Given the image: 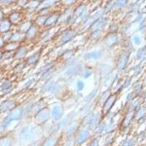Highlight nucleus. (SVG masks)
Masks as SVG:
<instances>
[{
  "mask_svg": "<svg viewBox=\"0 0 146 146\" xmlns=\"http://www.w3.org/2000/svg\"><path fill=\"white\" fill-rule=\"evenodd\" d=\"M96 127H97V132L99 134H101V133H102L103 131L106 130V125H105V123L99 124Z\"/></svg>",
  "mask_w": 146,
  "mask_h": 146,
  "instance_id": "f704fd0d",
  "label": "nucleus"
},
{
  "mask_svg": "<svg viewBox=\"0 0 146 146\" xmlns=\"http://www.w3.org/2000/svg\"><path fill=\"white\" fill-rule=\"evenodd\" d=\"M96 89L93 90V91H91V92H90V93L88 94L86 97H85V100H86L87 102L91 101V100L94 98V96H96Z\"/></svg>",
  "mask_w": 146,
  "mask_h": 146,
  "instance_id": "c756f323",
  "label": "nucleus"
},
{
  "mask_svg": "<svg viewBox=\"0 0 146 146\" xmlns=\"http://www.w3.org/2000/svg\"><path fill=\"white\" fill-rule=\"evenodd\" d=\"M32 26V23H23V24L20 26L19 27V29H18V32H21L23 34H27L29 29L31 28V27Z\"/></svg>",
  "mask_w": 146,
  "mask_h": 146,
  "instance_id": "b1692460",
  "label": "nucleus"
},
{
  "mask_svg": "<svg viewBox=\"0 0 146 146\" xmlns=\"http://www.w3.org/2000/svg\"><path fill=\"white\" fill-rule=\"evenodd\" d=\"M45 91L53 95L58 94L62 91V84L54 82L53 80H49L45 84Z\"/></svg>",
  "mask_w": 146,
  "mask_h": 146,
  "instance_id": "39448f33",
  "label": "nucleus"
},
{
  "mask_svg": "<svg viewBox=\"0 0 146 146\" xmlns=\"http://www.w3.org/2000/svg\"><path fill=\"white\" fill-rule=\"evenodd\" d=\"M64 113V110L63 106L61 105H56L50 109V117L53 121H59L63 116Z\"/></svg>",
  "mask_w": 146,
  "mask_h": 146,
  "instance_id": "0eeeda50",
  "label": "nucleus"
},
{
  "mask_svg": "<svg viewBox=\"0 0 146 146\" xmlns=\"http://www.w3.org/2000/svg\"><path fill=\"white\" fill-rule=\"evenodd\" d=\"M39 27L36 25H33L31 27L27 33L26 34V39L29 40H33L36 38V36L39 35Z\"/></svg>",
  "mask_w": 146,
  "mask_h": 146,
  "instance_id": "f3484780",
  "label": "nucleus"
},
{
  "mask_svg": "<svg viewBox=\"0 0 146 146\" xmlns=\"http://www.w3.org/2000/svg\"><path fill=\"white\" fill-rule=\"evenodd\" d=\"M105 55V51L101 50H93V51L88 52L84 55V58L86 61H98L103 58Z\"/></svg>",
  "mask_w": 146,
  "mask_h": 146,
  "instance_id": "6e6552de",
  "label": "nucleus"
},
{
  "mask_svg": "<svg viewBox=\"0 0 146 146\" xmlns=\"http://www.w3.org/2000/svg\"><path fill=\"white\" fill-rule=\"evenodd\" d=\"M5 43H6V42L5 41V40H4V38L2 37V35H0V49H2L4 48V46H5Z\"/></svg>",
  "mask_w": 146,
  "mask_h": 146,
  "instance_id": "c9c22d12",
  "label": "nucleus"
},
{
  "mask_svg": "<svg viewBox=\"0 0 146 146\" xmlns=\"http://www.w3.org/2000/svg\"><path fill=\"white\" fill-rule=\"evenodd\" d=\"M23 115V108L18 106L15 107L14 109L12 110L11 111L9 112L8 115L4 118L2 123H1V126L3 128V129H5L12 122L20 120Z\"/></svg>",
  "mask_w": 146,
  "mask_h": 146,
  "instance_id": "f03ea898",
  "label": "nucleus"
},
{
  "mask_svg": "<svg viewBox=\"0 0 146 146\" xmlns=\"http://www.w3.org/2000/svg\"><path fill=\"white\" fill-rule=\"evenodd\" d=\"M76 88L78 91H82L85 88V83L82 80H78L76 83Z\"/></svg>",
  "mask_w": 146,
  "mask_h": 146,
  "instance_id": "7c9ffc66",
  "label": "nucleus"
},
{
  "mask_svg": "<svg viewBox=\"0 0 146 146\" xmlns=\"http://www.w3.org/2000/svg\"><path fill=\"white\" fill-rule=\"evenodd\" d=\"M111 66L108 64H102L100 66V70H99V72L102 76H107V75L111 73Z\"/></svg>",
  "mask_w": 146,
  "mask_h": 146,
  "instance_id": "412c9836",
  "label": "nucleus"
},
{
  "mask_svg": "<svg viewBox=\"0 0 146 146\" xmlns=\"http://www.w3.org/2000/svg\"><path fill=\"white\" fill-rule=\"evenodd\" d=\"M50 108L45 107L40 110L35 115V119L37 124H43L50 119Z\"/></svg>",
  "mask_w": 146,
  "mask_h": 146,
  "instance_id": "20e7f679",
  "label": "nucleus"
},
{
  "mask_svg": "<svg viewBox=\"0 0 146 146\" xmlns=\"http://www.w3.org/2000/svg\"><path fill=\"white\" fill-rule=\"evenodd\" d=\"M78 129V125L76 123H72V124L69 125V127L66 130V134L69 135H73Z\"/></svg>",
  "mask_w": 146,
  "mask_h": 146,
  "instance_id": "cd10ccee",
  "label": "nucleus"
},
{
  "mask_svg": "<svg viewBox=\"0 0 146 146\" xmlns=\"http://www.w3.org/2000/svg\"><path fill=\"white\" fill-rule=\"evenodd\" d=\"M116 100V96L115 95H110L109 98L103 103L102 105V114L104 113L105 115L108 114L109 111L113 108L114 103L115 102Z\"/></svg>",
  "mask_w": 146,
  "mask_h": 146,
  "instance_id": "9d476101",
  "label": "nucleus"
},
{
  "mask_svg": "<svg viewBox=\"0 0 146 146\" xmlns=\"http://www.w3.org/2000/svg\"><path fill=\"white\" fill-rule=\"evenodd\" d=\"M70 120H71V117L70 115H67L66 117H65L63 119L59 120V123H58V127L59 128H64V127H66V126H68V125H70Z\"/></svg>",
  "mask_w": 146,
  "mask_h": 146,
  "instance_id": "393cba45",
  "label": "nucleus"
},
{
  "mask_svg": "<svg viewBox=\"0 0 146 146\" xmlns=\"http://www.w3.org/2000/svg\"><path fill=\"white\" fill-rule=\"evenodd\" d=\"M13 88V83L9 80H4L0 82V91L3 94H7Z\"/></svg>",
  "mask_w": 146,
  "mask_h": 146,
  "instance_id": "dca6fc26",
  "label": "nucleus"
},
{
  "mask_svg": "<svg viewBox=\"0 0 146 146\" xmlns=\"http://www.w3.org/2000/svg\"><path fill=\"white\" fill-rule=\"evenodd\" d=\"M90 137V131L88 129H83L76 138V143L78 144H83Z\"/></svg>",
  "mask_w": 146,
  "mask_h": 146,
  "instance_id": "a211bd4d",
  "label": "nucleus"
},
{
  "mask_svg": "<svg viewBox=\"0 0 146 146\" xmlns=\"http://www.w3.org/2000/svg\"><path fill=\"white\" fill-rule=\"evenodd\" d=\"M12 23L9 20H3L0 21V35L10 32Z\"/></svg>",
  "mask_w": 146,
  "mask_h": 146,
  "instance_id": "6ab92c4d",
  "label": "nucleus"
},
{
  "mask_svg": "<svg viewBox=\"0 0 146 146\" xmlns=\"http://www.w3.org/2000/svg\"><path fill=\"white\" fill-rule=\"evenodd\" d=\"M117 42H118V36L115 35V33H109L103 39L104 45H106L108 48L113 47V45H115Z\"/></svg>",
  "mask_w": 146,
  "mask_h": 146,
  "instance_id": "f8f14e48",
  "label": "nucleus"
},
{
  "mask_svg": "<svg viewBox=\"0 0 146 146\" xmlns=\"http://www.w3.org/2000/svg\"><path fill=\"white\" fill-rule=\"evenodd\" d=\"M58 143V137L56 135H51L47 137L42 146H56Z\"/></svg>",
  "mask_w": 146,
  "mask_h": 146,
  "instance_id": "aec40b11",
  "label": "nucleus"
},
{
  "mask_svg": "<svg viewBox=\"0 0 146 146\" xmlns=\"http://www.w3.org/2000/svg\"><path fill=\"white\" fill-rule=\"evenodd\" d=\"M83 78H85V79H88V78H89L92 75V74H93V72H92V71H91V70H89V69H87V70H85L84 72H83Z\"/></svg>",
  "mask_w": 146,
  "mask_h": 146,
  "instance_id": "473e14b6",
  "label": "nucleus"
},
{
  "mask_svg": "<svg viewBox=\"0 0 146 146\" xmlns=\"http://www.w3.org/2000/svg\"><path fill=\"white\" fill-rule=\"evenodd\" d=\"M90 146H99V140L97 139H94L90 144Z\"/></svg>",
  "mask_w": 146,
  "mask_h": 146,
  "instance_id": "e433bc0d",
  "label": "nucleus"
},
{
  "mask_svg": "<svg viewBox=\"0 0 146 146\" xmlns=\"http://www.w3.org/2000/svg\"><path fill=\"white\" fill-rule=\"evenodd\" d=\"M13 140L10 137H5L0 139V146H12Z\"/></svg>",
  "mask_w": 146,
  "mask_h": 146,
  "instance_id": "a878e982",
  "label": "nucleus"
},
{
  "mask_svg": "<svg viewBox=\"0 0 146 146\" xmlns=\"http://www.w3.org/2000/svg\"><path fill=\"white\" fill-rule=\"evenodd\" d=\"M20 42H17L14 41H9L5 43V46L2 48L3 51H8V52H15V50L20 47Z\"/></svg>",
  "mask_w": 146,
  "mask_h": 146,
  "instance_id": "2eb2a0df",
  "label": "nucleus"
},
{
  "mask_svg": "<svg viewBox=\"0 0 146 146\" xmlns=\"http://www.w3.org/2000/svg\"><path fill=\"white\" fill-rule=\"evenodd\" d=\"M41 136V131L37 126H27L23 127L19 132L18 137L21 141L29 142L40 138Z\"/></svg>",
  "mask_w": 146,
  "mask_h": 146,
  "instance_id": "f257e3e1",
  "label": "nucleus"
},
{
  "mask_svg": "<svg viewBox=\"0 0 146 146\" xmlns=\"http://www.w3.org/2000/svg\"><path fill=\"white\" fill-rule=\"evenodd\" d=\"M76 35L77 33L74 30H66L60 35L59 38H58V42L60 44H62V45L67 43V42L71 41L72 39L75 38Z\"/></svg>",
  "mask_w": 146,
  "mask_h": 146,
  "instance_id": "423d86ee",
  "label": "nucleus"
},
{
  "mask_svg": "<svg viewBox=\"0 0 146 146\" xmlns=\"http://www.w3.org/2000/svg\"><path fill=\"white\" fill-rule=\"evenodd\" d=\"M40 56H41V52L37 51L34 53L33 54L27 57L25 60V63L29 66H35L40 61Z\"/></svg>",
  "mask_w": 146,
  "mask_h": 146,
  "instance_id": "ddd939ff",
  "label": "nucleus"
},
{
  "mask_svg": "<svg viewBox=\"0 0 146 146\" xmlns=\"http://www.w3.org/2000/svg\"><path fill=\"white\" fill-rule=\"evenodd\" d=\"M72 56H73L72 50H69V51L67 50V51L64 52V53H63V55H62V57L64 58V60L67 61V60H70V58L72 57Z\"/></svg>",
  "mask_w": 146,
  "mask_h": 146,
  "instance_id": "2f4dec72",
  "label": "nucleus"
},
{
  "mask_svg": "<svg viewBox=\"0 0 146 146\" xmlns=\"http://www.w3.org/2000/svg\"><path fill=\"white\" fill-rule=\"evenodd\" d=\"M26 39V35L23 34L21 32H13L11 36V40L10 41L17 42H20L23 41V40Z\"/></svg>",
  "mask_w": 146,
  "mask_h": 146,
  "instance_id": "4be33fe9",
  "label": "nucleus"
},
{
  "mask_svg": "<svg viewBox=\"0 0 146 146\" xmlns=\"http://www.w3.org/2000/svg\"><path fill=\"white\" fill-rule=\"evenodd\" d=\"M24 66H25L24 64H18L17 66H15L14 71L16 73H21L23 71V69H24Z\"/></svg>",
  "mask_w": 146,
  "mask_h": 146,
  "instance_id": "72a5a7b5",
  "label": "nucleus"
},
{
  "mask_svg": "<svg viewBox=\"0 0 146 146\" xmlns=\"http://www.w3.org/2000/svg\"><path fill=\"white\" fill-rule=\"evenodd\" d=\"M28 53V48L21 45L20 47L14 52L13 58L16 60H21L25 58Z\"/></svg>",
  "mask_w": 146,
  "mask_h": 146,
  "instance_id": "4468645a",
  "label": "nucleus"
},
{
  "mask_svg": "<svg viewBox=\"0 0 146 146\" xmlns=\"http://www.w3.org/2000/svg\"><path fill=\"white\" fill-rule=\"evenodd\" d=\"M100 114L91 113L86 116V123L89 127H96L100 124Z\"/></svg>",
  "mask_w": 146,
  "mask_h": 146,
  "instance_id": "9b49d317",
  "label": "nucleus"
},
{
  "mask_svg": "<svg viewBox=\"0 0 146 146\" xmlns=\"http://www.w3.org/2000/svg\"><path fill=\"white\" fill-rule=\"evenodd\" d=\"M83 66L80 63H70L65 69L64 74L67 77H74L82 74Z\"/></svg>",
  "mask_w": 146,
  "mask_h": 146,
  "instance_id": "7ed1b4c3",
  "label": "nucleus"
},
{
  "mask_svg": "<svg viewBox=\"0 0 146 146\" xmlns=\"http://www.w3.org/2000/svg\"><path fill=\"white\" fill-rule=\"evenodd\" d=\"M2 57H3V50L0 49V61L2 59Z\"/></svg>",
  "mask_w": 146,
  "mask_h": 146,
  "instance_id": "4c0bfd02",
  "label": "nucleus"
},
{
  "mask_svg": "<svg viewBox=\"0 0 146 146\" xmlns=\"http://www.w3.org/2000/svg\"><path fill=\"white\" fill-rule=\"evenodd\" d=\"M110 95H111V93H110V89L106 90L105 91H104L102 93V94L101 95V96H100V100L102 102V103L105 102L109 98Z\"/></svg>",
  "mask_w": 146,
  "mask_h": 146,
  "instance_id": "c85d7f7f",
  "label": "nucleus"
},
{
  "mask_svg": "<svg viewBox=\"0 0 146 146\" xmlns=\"http://www.w3.org/2000/svg\"><path fill=\"white\" fill-rule=\"evenodd\" d=\"M17 107L16 102L13 100H6L0 104V113H9Z\"/></svg>",
  "mask_w": 146,
  "mask_h": 146,
  "instance_id": "1a4fd4ad",
  "label": "nucleus"
},
{
  "mask_svg": "<svg viewBox=\"0 0 146 146\" xmlns=\"http://www.w3.org/2000/svg\"><path fill=\"white\" fill-rule=\"evenodd\" d=\"M127 62V58H126V55H122L118 61L117 64V67L119 70H123L125 68L126 64Z\"/></svg>",
  "mask_w": 146,
  "mask_h": 146,
  "instance_id": "5701e85b",
  "label": "nucleus"
},
{
  "mask_svg": "<svg viewBox=\"0 0 146 146\" xmlns=\"http://www.w3.org/2000/svg\"><path fill=\"white\" fill-rule=\"evenodd\" d=\"M114 79H115V76L113 75H112L111 73L109 74L108 75H107L106 78H105V86L110 87L113 84V83L114 82Z\"/></svg>",
  "mask_w": 146,
  "mask_h": 146,
  "instance_id": "bb28decb",
  "label": "nucleus"
}]
</instances>
